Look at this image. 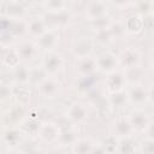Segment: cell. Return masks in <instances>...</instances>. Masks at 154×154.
I'll list each match as a JSON object with an SVG mask.
<instances>
[{
  "label": "cell",
  "instance_id": "1",
  "mask_svg": "<svg viewBox=\"0 0 154 154\" xmlns=\"http://www.w3.org/2000/svg\"><path fill=\"white\" fill-rule=\"evenodd\" d=\"M93 105L87 100H75L70 102L65 109V119L69 125H73L76 128L87 124L89 118L91 117Z\"/></svg>",
  "mask_w": 154,
  "mask_h": 154
},
{
  "label": "cell",
  "instance_id": "2",
  "mask_svg": "<svg viewBox=\"0 0 154 154\" xmlns=\"http://www.w3.org/2000/svg\"><path fill=\"white\" fill-rule=\"evenodd\" d=\"M30 106L13 101L1 111V129L19 128L29 117Z\"/></svg>",
  "mask_w": 154,
  "mask_h": 154
},
{
  "label": "cell",
  "instance_id": "3",
  "mask_svg": "<svg viewBox=\"0 0 154 154\" xmlns=\"http://www.w3.org/2000/svg\"><path fill=\"white\" fill-rule=\"evenodd\" d=\"M117 54H118L120 69L124 71L143 65V52L137 45L134 43L126 45Z\"/></svg>",
  "mask_w": 154,
  "mask_h": 154
},
{
  "label": "cell",
  "instance_id": "4",
  "mask_svg": "<svg viewBox=\"0 0 154 154\" xmlns=\"http://www.w3.org/2000/svg\"><path fill=\"white\" fill-rule=\"evenodd\" d=\"M38 64L42 66L47 76L59 77L60 73L65 70L66 59L60 51H53V52L43 53Z\"/></svg>",
  "mask_w": 154,
  "mask_h": 154
},
{
  "label": "cell",
  "instance_id": "5",
  "mask_svg": "<svg viewBox=\"0 0 154 154\" xmlns=\"http://www.w3.org/2000/svg\"><path fill=\"white\" fill-rule=\"evenodd\" d=\"M100 88H101V81L97 78V76L75 77V79L71 84V89H72L73 94L82 100H88Z\"/></svg>",
  "mask_w": 154,
  "mask_h": 154
},
{
  "label": "cell",
  "instance_id": "6",
  "mask_svg": "<svg viewBox=\"0 0 154 154\" xmlns=\"http://www.w3.org/2000/svg\"><path fill=\"white\" fill-rule=\"evenodd\" d=\"M61 128L63 126L53 119L43 120L38 129L36 140L38 141V143L41 146H47V147L58 146Z\"/></svg>",
  "mask_w": 154,
  "mask_h": 154
},
{
  "label": "cell",
  "instance_id": "7",
  "mask_svg": "<svg viewBox=\"0 0 154 154\" xmlns=\"http://www.w3.org/2000/svg\"><path fill=\"white\" fill-rule=\"evenodd\" d=\"M1 17L7 18L10 20H22L28 19L30 5L24 1L18 0H2L0 2Z\"/></svg>",
  "mask_w": 154,
  "mask_h": 154
},
{
  "label": "cell",
  "instance_id": "8",
  "mask_svg": "<svg viewBox=\"0 0 154 154\" xmlns=\"http://www.w3.org/2000/svg\"><path fill=\"white\" fill-rule=\"evenodd\" d=\"M18 55L20 58V61L26 65H35V63L41 59V49L36 42V40H32L30 37L22 38L17 42L14 46Z\"/></svg>",
  "mask_w": 154,
  "mask_h": 154
},
{
  "label": "cell",
  "instance_id": "9",
  "mask_svg": "<svg viewBox=\"0 0 154 154\" xmlns=\"http://www.w3.org/2000/svg\"><path fill=\"white\" fill-rule=\"evenodd\" d=\"M34 88L41 99L48 101L59 97L64 89L61 79L59 77H52V76H47Z\"/></svg>",
  "mask_w": 154,
  "mask_h": 154
},
{
  "label": "cell",
  "instance_id": "10",
  "mask_svg": "<svg viewBox=\"0 0 154 154\" xmlns=\"http://www.w3.org/2000/svg\"><path fill=\"white\" fill-rule=\"evenodd\" d=\"M132 129L135 131V135H143L147 132L148 128L150 126L152 122L154 120L152 114L144 108V107H132L126 113Z\"/></svg>",
  "mask_w": 154,
  "mask_h": 154
},
{
  "label": "cell",
  "instance_id": "11",
  "mask_svg": "<svg viewBox=\"0 0 154 154\" xmlns=\"http://www.w3.org/2000/svg\"><path fill=\"white\" fill-rule=\"evenodd\" d=\"M128 85H129V83L126 79L125 71L122 69L103 76V78L101 79V88L106 95L124 91V90H126Z\"/></svg>",
  "mask_w": 154,
  "mask_h": 154
},
{
  "label": "cell",
  "instance_id": "12",
  "mask_svg": "<svg viewBox=\"0 0 154 154\" xmlns=\"http://www.w3.org/2000/svg\"><path fill=\"white\" fill-rule=\"evenodd\" d=\"M96 47V43L93 38V36L89 35H78L76 36L70 45V53L73 57V59L78 58H85V57H93L94 49Z\"/></svg>",
  "mask_w": 154,
  "mask_h": 154
},
{
  "label": "cell",
  "instance_id": "13",
  "mask_svg": "<svg viewBox=\"0 0 154 154\" xmlns=\"http://www.w3.org/2000/svg\"><path fill=\"white\" fill-rule=\"evenodd\" d=\"M111 6L107 1L102 0H90L85 1L82 6V14L84 19L89 23L93 20H96L101 17L108 16L109 14Z\"/></svg>",
  "mask_w": 154,
  "mask_h": 154
},
{
  "label": "cell",
  "instance_id": "14",
  "mask_svg": "<svg viewBox=\"0 0 154 154\" xmlns=\"http://www.w3.org/2000/svg\"><path fill=\"white\" fill-rule=\"evenodd\" d=\"M96 66H97V72L102 76H106L108 73H112L117 70L120 69L119 60H118V54L114 53L111 49H105L101 53H99L96 57Z\"/></svg>",
  "mask_w": 154,
  "mask_h": 154
},
{
  "label": "cell",
  "instance_id": "15",
  "mask_svg": "<svg viewBox=\"0 0 154 154\" xmlns=\"http://www.w3.org/2000/svg\"><path fill=\"white\" fill-rule=\"evenodd\" d=\"M72 69H73L75 77H91V76L99 75L97 66H96V59L94 55L73 59Z\"/></svg>",
  "mask_w": 154,
  "mask_h": 154
},
{
  "label": "cell",
  "instance_id": "16",
  "mask_svg": "<svg viewBox=\"0 0 154 154\" xmlns=\"http://www.w3.org/2000/svg\"><path fill=\"white\" fill-rule=\"evenodd\" d=\"M128 102L132 107H143L148 103V93L146 83L129 84L126 88Z\"/></svg>",
  "mask_w": 154,
  "mask_h": 154
},
{
  "label": "cell",
  "instance_id": "17",
  "mask_svg": "<svg viewBox=\"0 0 154 154\" xmlns=\"http://www.w3.org/2000/svg\"><path fill=\"white\" fill-rule=\"evenodd\" d=\"M40 49L43 53L47 52H53V51H59V46L61 42V35L59 30L55 29H48L41 37L36 40Z\"/></svg>",
  "mask_w": 154,
  "mask_h": 154
},
{
  "label": "cell",
  "instance_id": "18",
  "mask_svg": "<svg viewBox=\"0 0 154 154\" xmlns=\"http://www.w3.org/2000/svg\"><path fill=\"white\" fill-rule=\"evenodd\" d=\"M48 29L49 28L45 16L35 14V16H30L26 19V34L28 37L32 40H37L38 37H41Z\"/></svg>",
  "mask_w": 154,
  "mask_h": 154
},
{
  "label": "cell",
  "instance_id": "19",
  "mask_svg": "<svg viewBox=\"0 0 154 154\" xmlns=\"http://www.w3.org/2000/svg\"><path fill=\"white\" fill-rule=\"evenodd\" d=\"M111 132L119 138L129 137V136H136L135 131L132 129V125H131L126 114H120V116H117L112 119Z\"/></svg>",
  "mask_w": 154,
  "mask_h": 154
},
{
  "label": "cell",
  "instance_id": "20",
  "mask_svg": "<svg viewBox=\"0 0 154 154\" xmlns=\"http://www.w3.org/2000/svg\"><path fill=\"white\" fill-rule=\"evenodd\" d=\"M10 75V83L13 85H30L31 87V65L20 64L11 71H7Z\"/></svg>",
  "mask_w": 154,
  "mask_h": 154
},
{
  "label": "cell",
  "instance_id": "21",
  "mask_svg": "<svg viewBox=\"0 0 154 154\" xmlns=\"http://www.w3.org/2000/svg\"><path fill=\"white\" fill-rule=\"evenodd\" d=\"M123 22H124L126 34L131 36H137L142 34L146 28V18L134 11L128 16L123 17Z\"/></svg>",
  "mask_w": 154,
  "mask_h": 154
},
{
  "label": "cell",
  "instance_id": "22",
  "mask_svg": "<svg viewBox=\"0 0 154 154\" xmlns=\"http://www.w3.org/2000/svg\"><path fill=\"white\" fill-rule=\"evenodd\" d=\"M25 140L24 135L19 128H5L1 129V143L4 148H18L22 147L23 141Z\"/></svg>",
  "mask_w": 154,
  "mask_h": 154
},
{
  "label": "cell",
  "instance_id": "23",
  "mask_svg": "<svg viewBox=\"0 0 154 154\" xmlns=\"http://www.w3.org/2000/svg\"><path fill=\"white\" fill-rule=\"evenodd\" d=\"M20 64L22 61H20V58L18 55L16 47L1 48V65L5 70L11 71Z\"/></svg>",
  "mask_w": 154,
  "mask_h": 154
},
{
  "label": "cell",
  "instance_id": "24",
  "mask_svg": "<svg viewBox=\"0 0 154 154\" xmlns=\"http://www.w3.org/2000/svg\"><path fill=\"white\" fill-rule=\"evenodd\" d=\"M79 136L81 135L77 128L73 125H67L66 128H61V132H60V137H59V142L57 147L71 148L75 144V142L79 138Z\"/></svg>",
  "mask_w": 154,
  "mask_h": 154
},
{
  "label": "cell",
  "instance_id": "25",
  "mask_svg": "<svg viewBox=\"0 0 154 154\" xmlns=\"http://www.w3.org/2000/svg\"><path fill=\"white\" fill-rule=\"evenodd\" d=\"M96 143H97L96 138L91 136H87V135L84 136L81 135L79 138L75 142V144L70 149L72 154H90Z\"/></svg>",
  "mask_w": 154,
  "mask_h": 154
},
{
  "label": "cell",
  "instance_id": "26",
  "mask_svg": "<svg viewBox=\"0 0 154 154\" xmlns=\"http://www.w3.org/2000/svg\"><path fill=\"white\" fill-rule=\"evenodd\" d=\"M45 14H57L70 8V2L64 0H45L38 2Z\"/></svg>",
  "mask_w": 154,
  "mask_h": 154
},
{
  "label": "cell",
  "instance_id": "27",
  "mask_svg": "<svg viewBox=\"0 0 154 154\" xmlns=\"http://www.w3.org/2000/svg\"><path fill=\"white\" fill-rule=\"evenodd\" d=\"M117 154H140L138 153V140L136 136H129L119 138V146Z\"/></svg>",
  "mask_w": 154,
  "mask_h": 154
},
{
  "label": "cell",
  "instance_id": "28",
  "mask_svg": "<svg viewBox=\"0 0 154 154\" xmlns=\"http://www.w3.org/2000/svg\"><path fill=\"white\" fill-rule=\"evenodd\" d=\"M106 101H107V105L111 109H120V108L125 107L126 105H129L126 90L106 95Z\"/></svg>",
  "mask_w": 154,
  "mask_h": 154
},
{
  "label": "cell",
  "instance_id": "29",
  "mask_svg": "<svg viewBox=\"0 0 154 154\" xmlns=\"http://www.w3.org/2000/svg\"><path fill=\"white\" fill-rule=\"evenodd\" d=\"M41 123L42 120H38V119H32V118H29L19 126V130L22 131V134L24 135V137H35L37 136V132H38V129L41 126Z\"/></svg>",
  "mask_w": 154,
  "mask_h": 154
},
{
  "label": "cell",
  "instance_id": "30",
  "mask_svg": "<svg viewBox=\"0 0 154 154\" xmlns=\"http://www.w3.org/2000/svg\"><path fill=\"white\" fill-rule=\"evenodd\" d=\"M13 94H14V101L31 107V105H30L31 87L30 85H14Z\"/></svg>",
  "mask_w": 154,
  "mask_h": 154
},
{
  "label": "cell",
  "instance_id": "31",
  "mask_svg": "<svg viewBox=\"0 0 154 154\" xmlns=\"http://www.w3.org/2000/svg\"><path fill=\"white\" fill-rule=\"evenodd\" d=\"M13 88L14 85L10 82H1L0 87V99H1V106L2 108L8 106L14 101V94H13Z\"/></svg>",
  "mask_w": 154,
  "mask_h": 154
},
{
  "label": "cell",
  "instance_id": "32",
  "mask_svg": "<svg viewBox=\"0 0 154 154\" xmlns=\"http://www.w3.org/2000/svg\"><path fill=\"white\" fill-rule=\"evenodd\" d=\"M91 36H93L95 43L99 45V46H102V47H108V46H111V45H113L116 42V38H114L111 29H106V30L93 32Z\"/></svg>",
  "mask_w": 154,
  "mask_h": 154
},
{
  "label": "cell",
  "instance_id": "33",
  "mask_svg": "<svg viewBox=\"0 0 154 154\" xmlns=\"http://www.w3.org/2000/svg\"><path fill=\"white\" fill-rule=\"evenodd\" d=\"M125 75H126V79H128L129 84L144 83V77L147 75V71L142 65V66H138V67L125 71Z\"/></svg>",
  "mask_w": 154,
  "mask_h": 154
},
{
  "label": "cell",
  "instance_id": "34",
  "mask_svg": "<svg viewBox=\"0 0 154 154\" xmlns=\"http://www.w3.org/2000/svg\"><path fill=\"white\" fill-rule=\"evenodd\" d=\"M114 18L111 17L109 14L108 16H105V17H101L96 20H93V22H89V28L93 32H96V31H101V30H106V29H109L112 23H113Z\"/></svg>",
  "mask_w": 154,
  "mask_h": 154
},
{
  "label": "cell",
  "instance_id": "35",
  "mask_svg": "<svg viewBox=\"0 0 154 154\" xmlns=\"http://www.w3.org/2000/svg\"><path fill=\"white\" fill-rule=\"evenodd\" d=\"M101 143L108 152V154H117L118 152V146H119V137L113 135L112 132L107 135L103 140H101Z\"/></svg>",
  "mask_w": 154,
  "mask_h": 154
},
{
  "label": "cell",
  "instance_id": "36",
  "mask_svg": "<svg viewBox=\"0 0 154 154\" xmlns=\"http://www.w3.org/2000/svg\"><path fill=\"white\" fill-rule=\"evenodd\" d=\"M46 77H47V75L40 64L31 65V87H36Z\"/></svg>",
  "mask_w": 154,
  "mask_h": 154
},
{
  "label": "cell",
  "instance_id": "37",
  "mask_svg": "<svg viewBox=\"0 0 154 154\" xmlns=\"http://www.w3.org/2000/svg\"><path fill=\"white\" fill-rule=\"evenodd\" d=\"M138 153L140 154H154V138L143 136L138 141Z\"/></svg>",
  "mask_w": 154,
  "mask_h": 154
},
{
  "label": "cell",
  "instance_id": "38",
  "mask_svg": "<svg viewBox=\"0 0 154 154\" xmlns=\"http://www.w3.org/2000/svg\"><path fill=\"white\" fill-rule=\"evenodd\" d=\"M24 152L25 154H46L42 149V146L38 143V144H34V146H30L28 148H24Z\"/></svg>",
  "mask_w": 154,
  "mask_h": 154
},
{
  "label": "cell",
  "instance_id": "39",
  "mask_svg": "<svg viewBox=\"0 0 154 154\" xmlns=\"http://www.w3.org/2000/svg\"><path fill=\"white\" fill-rule=\"evenodd\" d=\"M147 93H148V105L154 107V81L147 84Z\"/></svg>",
  "mask_w": 154,
  "mask_h": 154
},
{
  "label": "cell",
  "instance_id": "40",
  "mask_svg": "<svg viewBox=\"0 0 154 154\" xmlns=\"http://www.w3.org/2000/svg\"><path fill=\"white\" fill-rule=\"evenodd\" d=\"M90 154H108V152L106 150V148L103 147V144L101 143V141L97 140V143L95 144V147H94V149L91 150Z\"/></svg>",
  "mask_w": 154,
  "mask_h": 154
},
{
  "label": "cell",
  "instance_id": "41",
  "mask_svg": "<svg viewBox=\"0 0 154 154\" xmlns=\"http://www.w3.org/2000/svg\"><path fill=\"white\" fill-rule=\"evenodd\" d=\"M2 154H25L24 148L23 147H18V148H6Z\"/></svg>",
  "mask_w": 154,
  "mask_h": 154
},
{
  "label": "cell",
  "instance_id": "42",
  "mask_svg": "<svg viewBox=\"0 0 154 154\" xmlns=\"http://www.w3.org/2000/svg\"><path fill=\"white\" fill-rule=\"evenodd\" d=\"M148 63H149V69H154V46H152L148 52Z\"/></svg>",
  "mask_w": 154,
  "mask_h": 154
},
{
  "label": "cell",
  "instance_id": "43",
  "mask_svg": "<svg viewBox=\"0 0 154 154\" xmlns=\"http://www.w3.org/2000/svg\"><path fill=\"white\" fill-rule=\"evenodd\" d=\"M144 136H146V137H149V138H154V120L152 122V124H150V126L148 128V130H147V132L144 134Z\"/></svg>",
  "mask_w": 154,
  "mask_h": 154
},
{
  "label": "cell",
  "instance_id": "44",
  "mask_svg": "<svg viewBox=\"0 0 154 154\" xmlns=\"http://www.w3.org/2000/svg\"><path fill=\"white\" fill-rule=\"evenodd\" d=\"M149 18L154 19V1H150V12H149Z\"/></svg>",
  "mask_w": 154,
  "mask_h": 154
},
{
  "label": "cell",
  "instance_id": "45",
  "mask_svg": "<svg viewBox=\"0 0 154 154\" xmlns=\"http://www.w3.org/2000/svg\"><path fill=\"white\" fill-rule=\"evenodd\" d=\"M150 29H152V32H153V36H154V19L152 20V26H150Z\"/></svg>",
  "mask_w": 154,
  "mask_h": 154
}]
</instances>
